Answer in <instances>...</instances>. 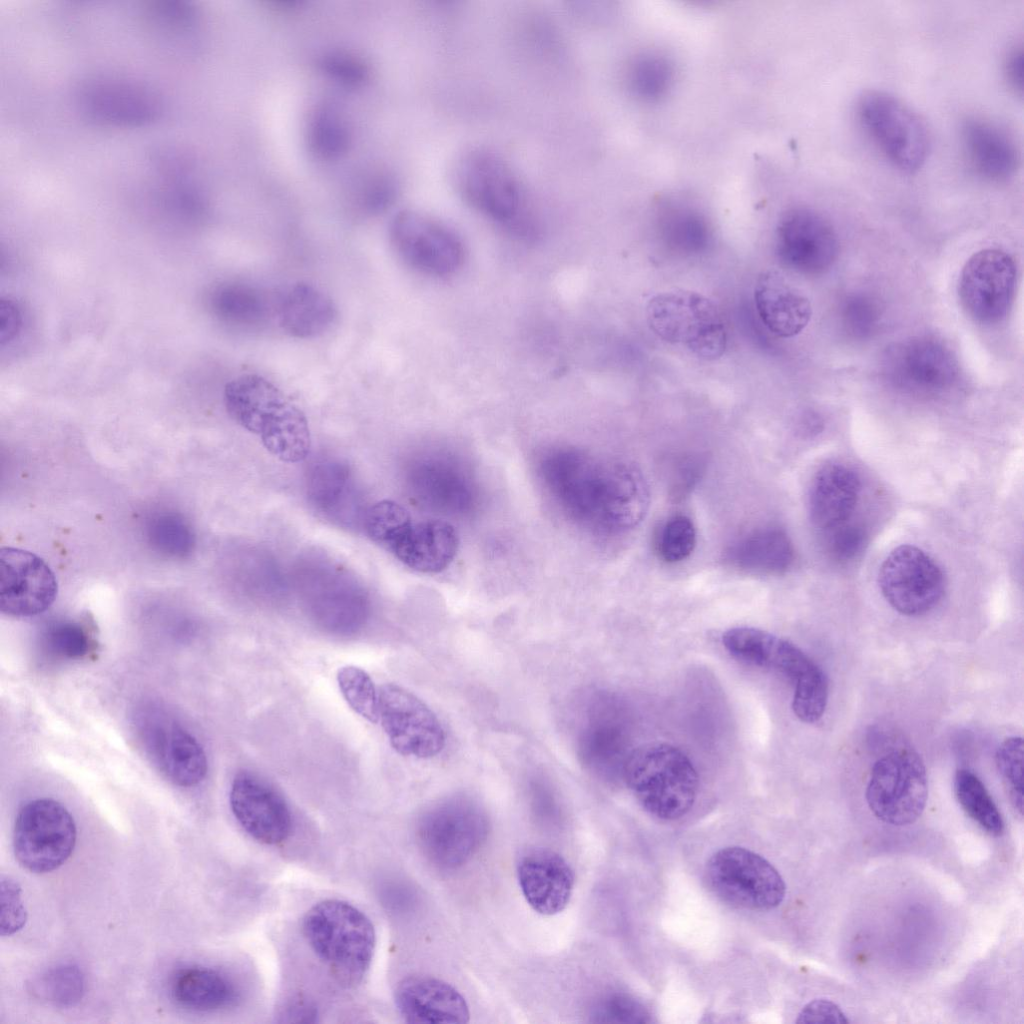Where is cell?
I'll list each match as a JSON object with an SVG mask.
<instances>
[{
	"mask_svg": "<svg viewBox=\"0 0 1024 1024\" xmlns=\"http://www.w3.org/2000/svg\"><path fill=\"white\" fill-rule=\"evenodd\" d=\"M1017 269L1013 258L999 249H983L964 264L958 297L966 314L983 325L1001 322L1011 309Z\"/></svg>",
	"mask_w": 1024,
	"mask_h": 1024,
	"instance_id": "17",
	"label": "cell"
},
{
	"mask_svg": "<svg viewBox=\"0 0 1024 1024\" xmlns=\"http://www.w3.org/2000/svg\"><path fill=\"white\" fill-rule=\"evenodd\" d=\"M150 543L161 553L183 557L194 545V536L183 519L175 515H159L148 525Z\"/></svg>",
	"mask_w": 1024,
	"mask_h": 1024,
	"instance_id": "42",
	"label": "cell"
},
{
	"mask_svg": "<svg viewBox=\"0 0 1024 1024\" xmlns=\"http://www.w3.org/2000/svg\"><path fill=\"white\" fill-rule=\"evenodd\" d=\"M236 580L248 589L274 592L283 586V575L267 551L253 546L241 548L234 559Z\"/></svg>",
	"mask_w": 1024,
	"mask_h": 1024,
	"instance_id": "38",
	"label": "cell"
},
{
	"mask_svg": "<svg viewBox=\"0 0 1024 1024\" xmlns=\"http://www.w3.org/2000/svg\"><path fill=\"white\" fill-rule=\"evenodd\" d=\"M650 329L662 340L680 345L696 357L713 361L726 349L727 335L717 306L706 296L684 289L652 297L646 306Z\"/></svg>",
	"mask_w": 1024,
	"mask_h": 1024,
	"instance_id": "8",
	"label": "cell"
},
{
	"mask_svg": "<svg viewBox=\"0 0 1024 1024\" xmlns=\"http://www.w3.org/2000/svg\"><path fill=\"white\" fill-rule=\"evenodd\" d=\"M170 991L178 1005L198 1012L227 1008L238 997L230 978L204 966H188L178 970L172 977Z\"/></svg>",
	"mask_w": 1024,
	"mask_h": 1024,
	"instance_id": "34",
	"label": "cell"
},
{
	"mask_svg": "<svg viewBox=\"0 0 1024 1024\" xmlns=\"http://www.w3.org/2000/svg\"><path fill=\"white\" fill-rule=\"evenodd\" d=\"M134 729L148 759L170 782L193 787L203 781L208 762L202 745L164 709L150 704L139 707Z\"/></svg>",
	"mask_w": 1024,
	"mask_h": 1024,
	"instance_id": "12",
	"label": "cell"
},
{
	"mask_svg": "<svg viewBox=\"0 0 1024 1024\" xmlns=\"http://www.w3.org/2000/svg\"><path fill=\"white\" fill-rule=\"evenodd\" d=\"M341 694L351 709L370 723L379 721V694L370 675L362 668L346 665L337 671Z\"/></svg>",
	"mask_w": 1024,
	"mask_h": 1024,
	"instance_id": "39",
	"label": "cell"
},
{
	"mask_svg": "<svg viewBox=\"0 0 1024 1024\" xmlns=\"http://www.w3.org/2000/svg\"><path fill=\"white\" fill-rule=\"evenodd\" d=\"M79 110L91 121L113 126L140 125L154 119L161 102L158 94L139 82L94 77L81 84Z\"/></svg>",
	"mask_w": 1024,
	"mask_h": 1024,
	"instance_id": "21",
	"label": "cell"
},
{
	"mask_svg": "<svg viewBox=\"0 0 1024 1024\" xmlns=\"http://www.w3.org/2000/svg\"><path fill=\"white\" fill-rule=\"evenodd\" d=\"M276 299L260 287L243 281H227L209 295L212 313L221 322L239 329H259L275 316Z\"/></svg>",
	"mask_w": 1024,
	"mask_h": 1024,
	"instance_id": "33",
	"label": "cell"
},
{
	"mask_svg": "<svg viewBox=\"0 0 1024 1024\" xmlns=\"http://www.w3.org/2000/svg\"><path fill=\"white\" fill-rule=\"evenodd\" d=\"M389 234L398 257L419 273L445 277L462 267V240L454 230L429 215L402 211L394 217Z\"/></svg>",
	"mask_w": 1024,
	"mask_h": 1024,
	"instance_id": "15",
	"label": "cell"
},
{
	"mask_svg": "<svg viewBox=\"0 0 1024 1024\" xmlns=\"http://www.w3.org/2000/svg\"><path fill=\"white\" fill-rule=\"evenodd\" d=\"M58 591L49 565L36 554L13 547L0 552V608L14 617H30L46 611Z\"/></svg>",
	"mask_w": 1024,
	"mask_h": 1024,
	"instance_id": "20",
	"label": "cell"
},
{
	"mask_svg": "<svg viewBox=\"0 0 1024 1024\" xmlns=\"http://www.w3.org/2000/svg\"><path fill=\"white\" fill-rule=\"evenodd\" d=\"M40 640L43 652L56 660L83 658L93 644L87 625L73 619L51 621L43 628Z\"/></svg>",
	"mask_w": 1024,
	"mask_h": 1024,
	"instance_id": "37",
	"label": "cell"
},
{
	"mask_svg": "<svg viewBox=\"0 0 1024 1024\" xmlns=\"http://www.w3.org/2000/svg\"><path fill=\"white\" fill-rule=\"evenodd\" d=\"M22 890L15 879L1 877V917L0 933L10 936L21 930L27 920V912L22 901Z\"/></svg>",
	"mask_w": 1024,
	"mask_h": 1024,
	"instance_id": "46",
	"label": "cell"
},
{
	"mask_svg": "<svg viewBox=\"0 0 1024 1024\" xmlns=\"http://www.w3.org/2000/svg\"><path fill=\"white\" fill-rule=\"evenodd\" d=\"M754 300L763 324L780 338L799 334L812 316L808 298L791 286L776 269L765 270L758 276Z\"/></svg>",
	"mask_w": 1024,
	"mask_h": 1024,
	"instance_id": "29",
	"label": "cell"
},
{
	"mask_svg": "<svg viewBox=\"0 0 1024 1024\" xmlns=\"http://www.w3.org/2000/svg\"><path fill=\"white\" fill-rule=\"evenodd\" d=\"M458 547L457 531L449 522L439 519L414 522L411 518L394 533L384 548L407 567L420 573L435 574L452 563Z\"/></svg>",
	"mask_w": 1024,
	"mask_h": 1024,
	"instance_id": "24",
	"label": "cell"
},
{
	"mask_svg": "<svg viewBox=\"0 0 1024 1024\" xmlns=\"http://www.w3.org/2000/svg\"><path fill=\"white\" fill-rule=\"evenodd\" d=\"M337 308L321 289L307 282L288 287L276 300L275 317L279 326L299 339L318 337L335 323Z\"/></svg>",
	"mask_w": 1024,
	"mask_h": 1024,
	"instance_id": "31",
	"label": "cell"
},
{
	"mask_svg": "<svg viewBox=\"0 0 1024 1024\" xmlns=\"http://www.w3.org/2000/svg\"><path fill=\"white\" fill-rule=\"evenodd\" d=\"M960 133L969 165L977 175L992 182H1003L1014 175L1019 151L1014 138L999 124L983 117H968Z\"/></svg>",
	"mask_w": 1024,
	"mask_h": 1024,
	"instance_id": "27",
	"label": "cell"
},
{
	"mask_svg": "<svg viewBox=\"0 0 1024 1024\" xmlns=\"http://www.w3.org/2000/svg\"><path fill=\"white\" fill-rule=\"evenodd\" d=\"M489 821L485 810L470 797L456 795L430 808L418 825L420 846L441 869L467 863L485 842Z\"/></svg>",
	"mask_w": 1024,
	"mask_h": 1024,
	"instance_id": "10",
	"label": "cell"
},
{
	"mask_svg": "<svg viewBox=\"0 0 1024 1024\" xmlns=\"http://www.w3.org/2000/svg\"><path fill=\"white\" fill-rule=\"evenodd\" d=\"M778 257L790 269L806 275L829 270L837 259L839 242L832 224L809 207H793L776 227Z\"/></svg>",
	"mask_w": 1024,
	"mask_h": 1024,
	"instance_id": "19",
	"label": "cell"
},
{
	"mask_svg": "<svg viewBox=\"0 0 1024 1024\" xmlns=\"http://www.w3.org/2000/svg\"><path fill=\"white\" fill-rule=\"evenodd\" d=\"M728 653L741 662L775 671L793 687L792 710L805 723L825 712L828 680L824 671L792 642L754 627H734L722 635Z\"/></svg>",
	"mask_w": 1024,
	"mask_h": 1024,
	"instance_id": "3",
	"label": "cell"
},
{
	"mask_svg": "<svg viewBox=\"0 0 1024 1024\" xmlns=\"http://www.w3.org/2000/svg\"><path fill=\"white\" fill-rule=\"evenodd\" d=\"M649 502L647 482L635 465L608 463L599 525L610 531L632 529L643 520Z\"/></svg>",
	"mask_w": 1024,
	"mask_h": 1024,
	"instance_id": "30",
	"label": "cell"
},
{
	"mask_svg": "<svg viewBox=\"0 0 1024 1024\" xmlns=\"http://www.w3.org/2000/svg\"><path fill=\"white\" fill-rule=\"evenodd\" d=\"M882 374L892 387L918 396H936L957 384L960 375L952 351L932 337L895 343L882 358Z\"/></svg>",
	"mask_w": 1024,
	"mask_h": 1024,
	"instance_id": "14",
	"label": "cell"
},
{
	"mask_svg": "<svg viewBox=\"0 0 1024 1024\" xmlns=\"http://www.w3.org/2000/svg\"><path fill=\"white\" fill-rule=\"evenodd\" d=\"M826 546L831 557L839 562L854 559L864 548L866 534L864 529L849 521L824 533Z\"/></svg>",
	"mask_w": 1024,
	"mask_h": 1024,
	"instance_id": "47",
	"label": "cell"
},
{
	"mask_svg": "<svg viewBox=\"0 0 1024 1024\" xmlns=\"http://www.w3.org/2000/svg\"><path fill=\"white\" fill-rule=\"evenodd\" d=\"M395 1004L409 1023H467L470 1011L465 998L447 982L427 975L402 979L394 994Z\"/></svg>",
	"mask_w": 1024,
	"mask_h": 1024,
	"instance_id": "26",
	"label": "cell"
},
{
	"mask_svg": "<svg viewBox=\"0 0 1024 1024\" xmlns=\"http://www.w3.org/2000/svg\"><path fill=\"white\" fill-rule=\"evenodd\" d=\"M856 117L892 167L912 174L924 166L931 134L924 119L902 99L883 90L865 91L857 99Z\"/></svg>",
	"mask_w": 1024,
	"mask_h": 1024,
	"instance_id": "6",
	"label": "cell"
},
{
	"mask_svg": "<svg viewBox=\"0 0 1024 1024\" xmlns=\"http://www.w3.org/2000/svg\"><path fill=\"white\" fill-rule=\"evenodd\" d=\"M675 79L673 63L655 51H644L634 56L626 70L627 86L636 98L656 101L668 93Z\"/></svg>",
	"mask_w": 1024,
	"mask_h": 1024,
	"instance_id": "35",
	"label": "cell"
},
{
	"mask_svg": "<svg viewBox=\"0 0 1024 1024\" xmlns=\"http://www.w3.org/2000/svg\"><path fill=\"white\" fill-rule=\"evenodd\" d=\"M797 1023H848L843 1010L828 999H814L798 1014Z\"/></svg>",
	"mask_w": 1024,
	"mask_h": 1024,
	"instance_id": "48",
	"label": "cell"
},
{
	"mask_svg": "<svg viewBox=\"0 0 1024 1024\" xmlns=\"http://www.w3.org/2000/svg\"><path fill=\"white\" fill-rule=\"evenodd\" d=\"M881 318L879 304L865 294H853L842 303L840 319L845 331L855 338H866L876 331Z\"/></svg>",
	"mask_w": 1024,
	"mask_h": 1024,
	"instance_id": "43",
	"label": "cell"
},
{
	"mask_svg": "<svg viewBox=\"0 0 1024 1024\" xmlns=\"http://www.w3.org/2000/svg\"><path fill=\"white\" fill-rule=\"evenodd\" d=\"M997 771L1015 811L1023 813V740L1019 736L1004 739L995 753Z\"/></svg>",
	"mask_w": 1024,
	"mask_h": 1024,
	"instance_id": "41",
	"label": "cell"
},
{
	"mask_svg": "<svg viewBox=\"0 0 1024 1024\" xmlns=\"http://www.w3.org/2000/svg\"><path fill=\"white\" fill-rule=\"evenodd\" d=\"M696 539L692 520L685 515H675L661 530L658 543L660 555L666 562H680L693 552Z\"/></svg>",
	"mask_w": 1024,
	"mask_h": 1024,
	"instance_id": "44",
	"label": "cell"
},
{
	"mask_svg": "<svg viewBox=\"0 0 1024 1024\" xmlns=\"http://www.w3.org/2000/svg\"><path fill=\"white\" fill-rule=\"evenodd\" d=\"M229 802L238 823L258 842L275 845L290 835L289 807L274 788L256 775L238 773L231 784Z\"/></svg>",
	"mask_w": 1024,
	"mask_h": 1024,
	"instance_id": "22",
	"label": "cell"
},
{
	"mask_svg": "<svg viewBox=\"0 0 1024 1024\" xmlns=\"http://www.w3.org/2000/svg\"><path fill=\"white\" fill-rule=\"evenodd\" d=\"M33 993L54 1005L71 1006L84 993L81 971L71 965H62L44 972L32 984Z\"/></svg>",
	"mask_w": 1024,
	"mask_h": 1024,
	"instance_id": "40",
	"label": "cell"
},
{
	"mask_svg": "<svg viewBox=\"0 0 1024 1024\" xmlns=\"http://www.w3.org/2000/svg\"><path fill=\"white\" fill-rule=\"evenodd\" d=\"M292 579L313 615L332 626L365 618L367 592L356 575L329 554L309 550L296 561Z\"/></svg>",
	"mask_w": 1024,
	"mask_h": 1024,
	"instance_id": "9",
	"label": "cell"
},
{
	"mask_svg": "<svg viewBox=\"0 0 1024 1024\" xmlns=\"http://www.w3.org/2000/svg\"><path fill=\"white\" fill-rule=\"evenodd\" d=\"M378 694L379 720L396 752L427 759L442 751L445 731L429 706L393 683L382 685Z\"/></svg>",
	"mask_w": 1024,
	"mask_h": 1024,
	"instance_id": "18",
	"label": "cell"
},
{
	"mask_svg": "<svg viewBox=\"0 0 1024 1024\" xmlns=\"http://www.w3.org/2000/svg\"><path fill=\"white\" fill-rule=\"evenodd\" d=\"M302 931L335 981L348 988L362 981L376 944L374 926L362 911L346 901L323 900L305 913Z\"/></svg>",
	"mask_w": 1024,
	"mask_h": 1024,
	"instance_id": "2",
	"label": "cell"
},
{
	"mask_svg": "<svg viewBox=\"0 0 1024 1024\" xmlns=\"http://www.w3.org/2000/svg\"><path fill=\"white\" fill-rule=\"evenodd\" d=\"M591 1021L597 1023H649L650 1014L635 998L625 993H612L601 998L591 1010Z\"/></svg>",
	"mask_w": 1024,
	"mask_h": 1024,
	"instance_id": "45",
	"label": "cell"
},
{
	"mask_svg": "<svg viewBox=\"0 0 1024 1024\" xmlns=\"http://www.w3.org/2000/svg\"><path fill=\"white\" fill-rule=\"evenodd\" d=\"M21 323V313L16 303L9 299H2L0 302V339L2 344L14 338Z\"/></svg>",
	"mask_w": 1024,
	"mask_h": 1024,
	"instance_id": "49",
	"label": "cell"
},
{
	"mask_svg": "<svg viewBox=\"0 0 1024 1024\" xmlns=\"http://www.w3.org/2000/svg\"><path fill=\"white\" fill-rule=\"evenodd\" d=\"M705 874L711 890L724 902L747 910L767 911L785 898L786 885L778 870L761 855L739 846L714 852Z\"/></svg>",
	"mask_w": 1024,
	"mask_h": 1024,
	"instance_id": "11",
	"label": "cell"
},
{
	"mask_svg": "<svg viewBox=\"0 0 1024 1024\" xmlns=\"http://www.w3.org/2000/svg\"><path fill=\"white\" fill-rule=\"evenodd\" d=\"M1004 76L1015 94L1023 91V53L1021 47L1012 48L1004 60Z\"/></svg>",
	"mask_w": 1024,
	"mask_h": 1024,
	"instance_id": "50",
	"label": "cell"
},
{
	"mask_svg": "<svg viewBox=\"0 0 1024 1024\" xmlns=\"http://www.w3.org/2000/svg\"><path fill=\"white\" fill-rule=\"evenodd\" d=\"M623 776L640 805L662 820L684 816L697 798L699 777L692 761L666 742L634 749L624 760Z\"/></svg>",
	"mask_w": 1024,
	"mask_h": 1024,
	"instance_id": "5",
	"label": "cell"
},
{
	"mask_svg": "<svg viewBox=\"0 0 1024 1024\" xmlns=\"http://www.w3.org/2000/svg\"><path fill=\"white\" fill-rule=\"evenodd\" d=\"M517 878L527 903L545 916L566 908L575 884L568 862L557 852L543 847L530 848L520 856Z\"/></svg>",
	"mask_w": 1024,
	"mask_h": 1024,
	"instance_id": "23",
	"label": "cell"
},
{
	"mask_svg": "<svg viewBox=\"0 0 1024 1024\" xmlns=\"http://www.w3.org/2000/svg\"><path fill=\"white\" fill-rule=\"evenodd\" d=\"M954 793L965 813L983 830L992 836L1002 835V815L987 788L973 771L966 768L956 771Z\"/></svg>",
	"mask_w": 1024,
	"mask_h": 1024,
	"instance_id": "36",
	"label": "cell"
},
{
	"mask_svg": "<svg viewBox=\"0 0 1024 1024\" xmlns=\"http://www.w3.org/2000/svg\"><path fill=\"white\" fill-rule=\"evenodd\" d=\"M306 494L314 509L343 527L363 524L366 510L349 466L334 458L313 462L306 473Z\"/></svg>",
	"mask_w": 1024,
	"mask_h": 1024,
	"instance_id": "25",
	"label": "cell"
},
{
	"mask_svg": "<svg viewBox=\"0 0 1024 1024\" xmlns=\"http://www.w3.org/2000/svg\"><path fill=\"white\" fill-rule=\"evenodd\" d=\"M861 491L858 475L851 468L839 464L823 465L815 473L808 496L810 519L825 533L849 521Z\"/></svg>",
	"mask_w": 1024,
	"mask_h": 1024,
	"instance_id": "28",
	"label": "cell"
},
{
	"mask_svg": "<svg viewBox=\"0 0 1024 1024\" xmlns=\"http://www.w3.org/2000/svg\"><path fill=\"white\" fill-rule=\"evenodd\" d=\"M727 559L733 567L747 573L779 575L791 567L794 548L783 529L767 526L737 539L729 547Z\"/></svg>",
	"mask_w": 1024,
	"mask_h": 1024,
	"instance_id": "32",
	"label": "cell"
},
{
	"mask_svg": "<svg viewBox=\"0 0 1024 1024\" xmlns=\"http://www.w3.org/2000/svg\"><path fill=\"white\" fill-rule=\"evenodd\" d=\"M880 756L874 762L865 797L871 812L881 821L905 826L923 813L928 798V779L921 756L904 742L880 740Z\"/></svg>",
	"mask_w": 1024,
	"mask_h": 1024,
	"instance_id": "7",
	"label": "cell"
},
{
	"mask_svg": "<svg viewBox=\"0 0 1024 1024\" xmlns=\"http://www.w3.org/2000/svg\"><path fill=\"white\" fill-rule=\"evenodd\" d=\"M76 838L75 821L61 803L49 798L34 799L17 814L14 855L30 872H51L71 856Z\"/></svg>",
	"mask_w": 1024,
	"mask_h": 1024,
	"instance_id": "13",
	"label": "cell"
},
{
	"mask_svg": "<svg viewBox=\"0 0 1024 1024\" xmlns=\"http://www.w3.org/2000/svg\"><path fill=\"white\" fill-rule=\"evenodd\" d=\"M231 418L257 435L264 447L283 462L304 460L311 448L305 414L272 382L259 374H243L224 388Z\"/></svg>",
	"mask_w": 1024,
	"mask_h": 1024,
	"instance_id": "1",
	"label": "cell"
},
{
	"mask_svg": "<svg viewBox=\"0 0 1024 1024\" xmlns=\"http://www.w3.org/2000/svg\"><path fill=\"white\" fill-rule=\"evenodd\" d=\"M882 595L890 606L906 616H920L941 601L946 581L941 567L922 549L912 545L894 548L878 573Z\"/></svg>",
	"mask_w": 1024,
	"mask_h": 1024,
	"instance_id": "16",
	"label": "cell"
},
{
	"mask_svg": "<svg viewBox=\"0 0 1024 1024\" xmlns=\"http://www.w3.org/2000/svg\"><path fill=\"white\" fill-rule=\"evenodd\" d=\"M453 184L476 211L515 231L532 227V207L525 184L498 153L482 147L461 153L452 167Z\"/></svg>",
	"mask_w": 1024,
	"mask_h": 1024,
	"instance_id": "4",
	"label": "cell"
}]
</instances>
